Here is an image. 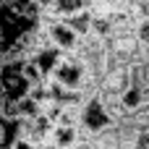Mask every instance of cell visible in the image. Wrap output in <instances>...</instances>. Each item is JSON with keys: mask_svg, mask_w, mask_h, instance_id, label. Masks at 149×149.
Wrapping results in <instances>:
<instances>
[{"mask_svg": "<svg viewBox=\"0 0 149 149\" xmlns=\"http://www.w3.org/2000/svg\"><path fill=\"white\" fill-rule=\"evenodd\" d=\"M42 10L34 0H5L0 5V55L42 29Z\"/></svg>", "mask_w": 149, "mask_h": 149, "instance_id": "1", "label": "cell"}, {"mask_svg": "<svg viewBox=\"0 0 149 149\" xmlns=\"http://www.w3.org/2000/svg\"><path fill=\"white\" fill-rule=\"evenodd\" d=\"M24 63L26 60H3L0 65V86H3L5 102H18L31 92V84L24 76Z\"/></svg>", "mask_w": 149, "mask_h": 149, "instance_id": "2", "label": "cell"}, {"mask_svg": "<svg viewBox=\"0 0 149 149\" xmlns=\"http://www.w3.org/2000/svg\"><path fill=\"white\" fill-rule=\"evenodd\" d=\"M113 126H115V120H113V115L107 113L102 97H100V94H97V97H89L86 105L81 107L79 128H81L86 136H97V134H102V131H107V128H113Z\"/></svg>", "mask_w": 149, "mask_h": 149, "instance_id": "3", "label": "cell"}, {"mask_svg": "<svg viewBox=\"0 0 149 149\" xmlns=\"http://www.w3.org/2000/svg\"><path fill=\"white\" fill-rule=\"evenodd\" d=\"M42 26H45V31H47V37H50V45L58 47L60 52L71 55V52H76V50L81 47V37H79L65 21H60V18H47L45 10H42Z\"/></svg>", "mask_w": 149, "mask_h": 149, "instance_id": "4", "label": "cell"}, {"mask_svg": "<svg viewBox=\"0 0 149 149\" xmlns=\"http://www.w3.org/2000/svg\"><path fill=\"white\" fill-rule=\"evenodd\" d=\"M86 79H89L86 65H84V63L71 52V55L63 58V63L58 65V71L52 73L50 81H55V84H60V86H65V89H79V92H84Z\"/></svg>", "mask_w": 149, "mask_h": 149, "instance_id": "5", "label": "cell"}, {"mask_svg": "<svg viewBox=\"0 0 149 149\" xmlns=\"http://www.w3.org/2000/svg\"><path fill=\"white\" fill-rule=\"evenodd\" d=\"M63 58H65V52H60L58 47H52V45H47V47H39L29 60L37 65V71L45 76V81H50L52 79V73L58 71V65L63 63Z\"/></svg>", "mask_w": 149, "mask_h": 149, "instance_id": "6", "label": "cell"}, {"mask_svg": "<svg viewBox=\"0 0 149 149\" xmlns=\"http://www.w3.org/2000/svg\"><path fill=\"white\" fill-rule=\"evenodd\" d=\"M89 8H92V0H52V5L45 8V16L65 21V18L76 16L81 10H89Z\"/></svg>", "mask_w": 149, "mask_h": 149, "instance_id": "7", "label": "cell"}, {"mask_svg": "<svg viewBox=\"0 0 149 149\" xmlns=\"http://www.w3.org/2000/svg\"><path fill=\"white\" fill-rule=\"evenodd\" d=\"M86 134L79 128V126H55L52 128V136H50V144L58 149H73Z\"/></svg>", "mask_w": 149, "mask_h": 149, "instance_id": "8", "label": "cell"}, {"mask_svg": "<svg viewBox=\"0 0 149 149\" xmlns=\"http://www.w3.org/2000/svg\"><path fill=\"white\" fill-rule=\"evenodd\" d=\"M18 141H21L18 139V120L3 115V110H0V149H13Z\"/></svg>", "mask_w": 149, "mask_h": 149, "instance_id": "9", "label": "cell"}, {"mask_svg": "<svg viewBox=\"0 0 149 149\" xmlns=\"http://www.w3.org/2000/svg\"><path fill=\"white\" fill-rule=\"evenodd\" d=\"M120 105H123L126 115H134L136 110H141V105H144V86L131 84V86L120 94Z\"/></svg>", "mask_w": 149, "mask_h": 149, "instance_id": "10", "label": "cell"}, {"mask_svg": "<svg viewBox=\"0 0 149 149\" xmlns=\"http://www.w3.org/2000/svg\"><path fill=\"white\" fill-rule=\"evenodd\" d=\"M92 10H81V13H76V16H71V18H65V24L81 37V39H86L89 34H92Z\"/></svg>", "mask_w": 149, "mask_h": 149, "instance_id": "11", "label": "cell"}, {"mask_svg": "<svg viewBox=\"0 0 149 149\" xmlns=\"http://www.w3.org/2000/svg\"><path fill=\"white\" fill-rule=\"evenodd\" d=\"M131 149H149V128H141V131L136 134V139H134Z\"/></svg>", "mask_w": 149, "mask_h": 149, "instance_id": "12", "label": "cell"}, {"mask_svg": "<svg viewBox=\"0 0 149 149\" xmlns=\"http://www.w3.org/2000/svg\"><path fill=\"white\" fill-rule=\"evenodd\" d=\"M136 34H139V42H141V47H149V18H144V21L139 24Z\"/></svg>", "mask_w": 149, "mask_h": 149, "instance_id": "13", "label": "cell"}, {"mask_svg": "<svg viewBox=\"0 0 149 149\" xmlns=\"http://www.w3.org/2000/svg\"><path fill=\"white\" fill-rule=\"evenodd\" d=\"M34 3H37L39 8H50V5H52V0H34Z\"/></svg>", "mask_w": 149, "mask_h": 149, "instance_id": "14", "label": "cell"}, {"mask_svg": "<svg viewBox=\"0 0 149 149\" xmlns=\"http://www.w3.org/2000/svg\"><path fill=\"white\" fill-rule=\"evenodd\" d=\"M0 65H3V55H0Z\"/></svg>", "mask_w": 149, "mask_h": 149, "instance_id": "15", "label": "cell"}, {"mask_svg": "<svg viewBox=\"0 0 149 149\" xmlns=\"http://www.w3.org/2000/svg\"><path fill=\"white\" fill-rule=\"evenodd\" d=\"M3 3H5V0H0V5H3Z\"/></svg>", "mask_w": 149, "mask_h": 149, "instance_id": "16", "label": "cell"}, {"mask_svg": "<svg viewBox=\"0 0 149 149\" xmlns=\"http://www.w3.org/2000/svg\"><path fill=\"white\" fill-rule=\"evenodd\" d=\"M92 3H100V0H92Z\"/></svg>", "mask_w": 149, "mask_h": 149, "instance_id": "17", "label": "cell"}]
</instances>
